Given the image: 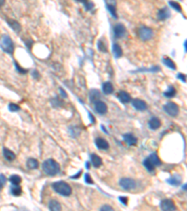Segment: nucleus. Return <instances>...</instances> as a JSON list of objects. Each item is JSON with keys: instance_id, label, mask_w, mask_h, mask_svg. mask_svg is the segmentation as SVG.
<instances>
[{"instance_id": "obj_1", "label": "nucleus", "mask_w": 187, "mask_h": 211, "mask_svg": "<svg viewBox=\"0 0 187 211\" xmlns=\"http://www.w3.org/2000/svg\"><path fill=\"white\" fill-rule=\"evenodd\" d=\"M42 169L47 175L54 176L60 172V165L56 160L52 159L46 160L42 163Z\"/></svg>"}, {"instance_id": "obj_2", "label": "nucleus", "mask_w": 187, "mask_h": 211, "mask_svg": "<svg viewBox=\"0 0 187 211\" xmlns=\"http://www.w3.org/2000/svg\"><path fill=\"white\" fill-rule=\"evenodd\" d=\"M51 187H52V190H54L56 193L62 195V196L68 197L71 195V193H72V189H71V187L66 182H64V181L54 182V183H52Z\"/></svg>"}, {"instance_id": "obj_3", "label": "nucleus", "mask_w": 187, "mask_h": 211, "mask_svg": "<svg viewBox=\"0 0 187 211\" xmlns=\"http://www.w3.org/2000/svg\"><path fill=\"white\" fill-rule=\"evenodd\" d=\"M161 164H162V161L160 160L158 155H157L155 152L152 153L148 158H146V159L143 160L144 167L147 169L149 172H153L155 167L160 166Z\"/></svg>"}, {"instance_id": "obj_4", "label": "nucleus", "mask_w": 187, "mask_h": 211, "mask_svg": "<svg viewBox=\"0 0 187 211\" xmlns=\"http://www.w3.org/2000/svg\"><path fill=\"white\" fill-rule=\"evenodd\" d=\"M0 47L2 50L9 55H12L14 52L13 41L7 35H3L0 40Z\"/></svg>"}, {"instance_id": "obj_5", "label": "nucleus", "mask_w": 187, "mask_h": 211, "mask_svg": "<svg viewBox=\"0 0 187 211\" xmlns=\"http://www.w3.org/2000/svg\"><path fill=\"white\" fill-rule=\"evenodd\" d=\"M138 38L143 40V41H147V40H150L152 38L153 36V31L152 28L148 27V26H141L140 27L138 31Z\"/></svg>"}, {"instance_id": "obj_6", "label": "nucleus", "mask_w": 187, "mask_h": 211, "mask_svg": "<svg viewBox=\"0 0 187 211\" xmlns=\"http://www.w3.org/2000/svg\"><path fill=\"white\" fill-rule=\"evenodd\" d=\"M163 109L168 115L173 116V117L177 116L179 115V112H180L179 106L174 102H167V104L164 105Z\"/></svg>"}, {"instance_id": "obj_7", "label": "nucleus", "mask_w": 187, "mask_h": 211, "mask_svg": "<svg viewBox=\"0 0 187 211\" xmlns=\"http://www.w3.org/2000/svg\"><path fill=\"white\" fill-rule=\"evenodd\" d=\"M119 185L122 189L125 191H130L136 188V181L131 178H122L119 181Z\"/></svg>"}, {"instance_id": "obj_8", "label": "nucleus", "mask_w": 187, "mask_h": 211, "mask_svg": "<svg viewBox=\"0 0 187 211\" xmlns=\"http://www.w3.org/2000/svg\"><path fill=\"white\" fill-rule=\"evenodd\" d=\"M160 208L164 211H174L176 210V206L171 199H165L161 202Z\"/></svg>"}, {"instance_id": "obj_9", "label": "nucleus", "mask_w": 187, "mask_h": 211, "mask_svg": "<svg viewBox=\"0 0 187 211\" xmlns=\"http://www.w3.org/2000/svg\"><path fill=\"white\" fill-rule=\"evenodd\" d=\"M125 33H126V30H125V27L123 25L117 24V25H114L113 34H114V37L116 38V39H121V38H123L125 35Z\"/></svg>"}, {"instance_id": "obj_10", "label": "nucleus", "mask_w": 187, "mask_h": 211, "mask_svg": "<svg viewBox=\"0 0 187 211\" xmlns=\"http://www.w3.org/2000/svg\"><path fill=\"white\" fill-rule=\"evenodd\" d=\"M95 103V110L96 112L97 113V114H99V115H105L107 113L108 111V106H107V104L104 102V101L102 100H97L96 101V102H94Z\"/></svg>"}, {"instance_id": "obj_11", "label": "nucleus", "mask_w": 187, "mask_h": 211, "mask_svg": "<svg viewBox=\"0 0 187 211\" xmlns=\"http://www.w3.org/2000/svg\"><path fill=\"white\" fill-rule=\"evenodd\" d=\"M107 5V9L110 11V13L111 14V16L117 19V11H116V0H105Z\"/></svg>"}, {"instance_id": "obj_12", "label": "nucleus", "mask_w": 187, "mask_h": 211, "mask_svg": "<svg viewBox=\"0 0 187 211\" xmlns=\"http://www.w3.org/2000/svg\"><path fill=\"white\" fill-rule=\"evenodd\" d=\"M132 105L133 107L138 111H145L147 109V103L145 102L144 100H140V99H135L132 100Z\"/></svg>"}, {"instance_id": "obj_13", "label": "nucleus", "mask_w": 187, "mask_h": 211, "mask_svg": "<svg viewBox=\"0 0 187 211\" xmlns=\"http://www.w3.org/2000/svg\"><path fill=\"white\" fill-rule=\"evenodd\" d=\"M96 145L97 148H99L101 150H108L110 148V145H108V143L107 140H105L104 138H101V137H97L96 139Z\"/></svg>"}, {"instance_id": "obj_14", "label": "nucleus", "mask_w": 187, "mask_h": 211, "mask_svg": "<svg viewBox=\"0 0 187 211\" xmlns=\"http://www.w3.org/2000/svg\"><path fill=\"white\" fill-rule=\"evenodd\" d=\"M123 140L125 141V143L128 145H136L138 143V139L132 133H125L123 135Z\"/></svg>"}, {"instance_id": "obj_15", "label": "nucleus", "mask_w": 187, "mask_h": 211, "mask_svg": "<svg viewBox=\"0 0 187 211\" xmlns=\"http://www.w3.org/2000/svg\"><path fill=\"white\" fill-rule=\"evenodd\" d=\"M118 99L122 103H129L131 100H132L130 94L125 91H120L118 93Z\"/></svg>"}, {"instance_id": "obj_16", "label": "nucleus", "mask_w": 187, "mask_h": 211, "mask_svg": "<svg viewBox=\"0 0 187 211\" xmlns=\"http://www.w3.org/2000/svg\"><path fill=\"white\" fill-rule=\"evenodd\" d=\"M148 125L150 127V129L151 130H158L160 126H161V121L159 118L157 117H152L151 119L149 120V123Z\"/></svg>"}, {"instance_id": "obj_17", "label": "nucleus", "mask_w": 187, "mask_h": 211, "mask_svg": "<svg viewBox=\"0 0 187 211\" xmlns=\"http://www.w3.org/2000/svg\"><path fill=\"white\" fill-rule=\"evenodd\" d=\"M113 85L110 82H105L102 85V91L105 95H110V94L113 93Z\"/></svg>"}, {"instance_id": "obj_18", "label": "nucleus", "mask_w": 187, "mask_h": 211, "mask_svg": "<svg viewBox=\"0 0 187 211\" xmlns=\"http://www.w3.org/2000/svg\"><path fill=\"white\" fill-rule=\"evenodd\" d=\"M169 17H170V11L168 10L167 8H163L162 10H160L158 11V19L159 20L165 21Z\"/></svg>"}, {"instance_id": "obj_19", "label": "nucleus", "mask_w": 187, "mask_h": 211, "mask_svg": "<svg viewBox=\"0 0 187 211\" xmlns=\"http://www.w3.org/2000/svg\"><path fill=\"white\" fill-rule=\"evenodd\" d=\"M3 155H4V158L9 161H12L16 159V155H15L11 150H9V148H6V147L3 148Z\"/></svg>"}, {"instance_id": "obj_20", "label": "nucleus", "mask_w": 187, "mask_h": 211, "mask_svg": "<svg viewBox=\"0 0 187 211\" xmlns=\"http://www.w3.org/2000/svg\"><path fill=\"white\" fill-rule=\"evenodd\" d=\"M89 98H90V100H91L92 102H96V101L99 100L100 98H101V94L99 92V90L92 89L89 93Z\"/></svg>"}, {"instance_id": "obj_21", "label": "nucleus", "mask_w": 187, "mask_h": 211, "mask_svg": "<svg viewBox=\"0 0 187 211\" xmlns=\"http://www.w3.org/2000/svg\"><path fill=\"white\" fill-rule=\"evenodd\" d=\"M91 163L95 168H99L101 165H102V160H101V158L98 155H96V154H92Z\"/></svg>"}, {"instance_id": "obj_22", "label": "nucleus", "mask_w": 187, "mask_h": 211, "mask_svg": "<svg viewBox=\"0 0 187 211\" xmlns=\"http://www.w3.org/2000/svg\"><path fill=\"white\" fill-rule=\"evenodd\" d=\"M112 53H113L115 58H120L123 55V50L118 43H113L112 45Z\"/></svg>"}, {"instance_id": "obj_23", "label": "nucleus", "mask_w": 187, "mask_h": 211, "mask_svg": "<svg viewBox=\"0 0 187 211\" xmlns=\"http://www.w3.org/2000/svg\"><path fill=\"white\" fill-rule=\"evenodd\" d=\"M26 166H27L29 169L31 170H35V169H37L39 166V163L36 159H33V158H29L26 161Z\"/></svg>"}, {"instance_id": "obj_24", "label": "nucleus", "mask_w": 187, "mask_h": 211, "mask_svg": "<svg viewBox=\"0 0 187 211\" xmlns=\"http://www.w3.org/2000/svg\"><path fill=\"white\" fill-rule=\"evenodd\" d=\"M7 24L10 26L11 28L14 30V32L16 33H20L21 30H22V26L21 25L19 24L17 21H14V20H7Z\"/></svg>"}, {"instance_id": "obj_25", "label": "nucleus", "mask_w": 187, "mask_h": 211, "mask_svg": "<svg viewBox=\"0 0 187 211\" xmlns=\"http://www.w3.org/2000/svg\"><path fill=\"white\" fill-rule=\"evenodd\" d=\"M48 206H49V209L51 210V211H59L62 208L61 205H60L59 202L56 201V200H51L50 203H49Z\"/></svg>"}, {"instance_id": "obj_26", "label": "nucleus", "mask_w": 187, "mask_h": 211, "mask_svg": "<svg viewBox=\"0 0 187 211\" xmlns=\"http://www.w3.org/2000/svg\"><path fill=\"white\" fill-rule=\"evenodd\" d=\"M181 182H182V178H181V176L178 175H175L169 179H167V183L170 184L172 186H179L180 184H181Z\"/></svg>"}, {"instance_id": "obj_27", "label": "nucleus", "mask_w": 187, "mask_h": 211, "mask_svg": "<svg viewBox=\"0 0 187 211\" xmlns=\"http://www.w3.org/2000/svg\"><path fill=\"white\" fill-rule=\"evenodd\" d=\"M163 63L166 65L167 67H168L171 70H176V65L175 63L173 62V60L170 59L169 57H164L163 58Z\"/></svg>"}, {"instance_id": "obj_28", "label": "nucleus", "mask_w": 187, "mask_h": 211, "mask_svg": "<svg viewBox=\"0 0 187 211\" xmlns=\"http://www.w3.org/2000/svg\"><path fill=\"white\" fill-rule=\"evenodd\" d=\"M10 193L13 196H19L22 194V188L19 185H13L10 188Z\"/></svg>"}, {"instance_id": "obj_29", "label": "nucleus", "mask_w": 187, "mask_h": 211, "mask_svg": "<svg viewBox=\"0 0 187 211\" xmlns=\"http://www.w3.org/2000/svg\"><path fill=\"white\" fill-rule=\"evenodd\" d=\"M176 95V90L173 85H170L166 92H164V96L166 98H173Z\"/></svg>"}, {"instance_id": "obj_30", "label": "nucleus", "mask_w": 187, "mask_h": 211, "mask_svg": "<svg viewBox=\"0 0 187 211\" xmlns=\"http://www.w3.org/2000/svg\"><path fill=\"white\" fill-rule=\"evenodd\" d=\"M9 181L12 185H19L22 182V178L17 175H13L9 178Z\"/></svg>"}, {"instance_id": "obj_31", "label": "nucleus", "mask_w": 187, "mask_h": 211, "mask_svg": "<svg viewBox=\"0 0 187 211\" xmlns=\"http://www.w3.org/2000/svg\"><path fill=\"white\" fill-rule=\"evenodd\" d=\"M77 2L82 3L85 6V10H91L94 8V4L92 2H89L88 0H76Z\"/></svg>"}, {"instance_id": "obj_32", "label": "nucleus", "mask_w": 187, "mask_h": 211, "mask_svg": "<svg viewBox=\"0 0 187 211\" xmlns=\"http://www.w3.org/2000/svg\"><path fill=\"white\" fill-rule=\"evenodd\" d=\"M168 4H169L171 8H173L174 10H177L178 12H182V7H181V5H180L179 3L175 2V1H169V2H168Z\"/></svg>"}, {"instance_id": "obj_33", "label": "nucleus", "mask_w": 187, "mask_h": 211, "mask_svg": "<svg viewBox=\"0 0 187 211\" xmlns=\"http://www.w3.org/2000/svg\"><path fill=\"white\" fill-rule=\"evenodd\" d=\"M160 70V68L158 66H155V67H152L151 69H140V70H136L135 72H138V71H152V72H156V71H159Z\"/></svg>"}, {"instance_id": "obj_34", "label": "nucleus", "mask_w": 187, "mask_h": 211, "mask_svg": "<svg viewBox=\"0 0 187 211\" xmlns=\"http://www.w3.org/2000/svg\"><path fill=\"white\" fill-rule=\"evenodd\" d=\"M97 48H98L99 51L103 52V53L107 52V47H106V45L104 44V42L102 40H99L98 42H97Z\"/></svg>"}, {"instance_id": "obj_35", "label": "nucleus", "mask_w": 187, "mask_h": 211, "mask_svg": "<svg viewBox=\"0 0 187 211\" xmlns=\"http://www.w3.org/2000/svg\"><path fill=\"white\" fill-rule=\"evenodd\" d=\"M9 110L11 112H18L20 110V106L15 103H9Z\"/></svg>"}, {"instance_id": "obj_36", "label": "nucleus", "mask_w": 187, "mask_h": 211, "mask_svg": "<svg viewBox=\"0 0 187 211\" xmlns=\"http://www.w3.org/2000/svg\"><path fill=\"white\" fill-rule=\"evenodd\" d=\"M14 64H15V67H16V70H17V71H19V72H20L21 74H25L26 72H27V70H24V69H22V67H21V66H19L16 62H14Z\"/></svg>"}, {"instance_id": "obj_37", "label": "nucleus", "mask_w": 187, "mask_h": 211, "mask_svg": "<svg viewBox=\"0 0 187 211\" xmlns=\"http://www.w3.org/2000/svg\"><path fill=\"white\" fill-rule=\"evenodd\" d=\"M7 181V178L6 176L4 175H0V190L2 189V187L5 185V183Z\"/></svg>"}, {"instance_id": "obj_38", "label": "nucleus", "mask_w": 187, "mask_h": 211, "mask_svg": "<svg viewBox=\"0 0 187 211\" xmlns=\"http://www.w3.org/2000/svg\"><path fill=\"white\" fill-rule=\"evenodd\" d=\"M85 182L87 184H94V181L91 178V175H90L88 173H86L85 174Z\"/></svg>"}, {"instance_id": "obj_39", "label": "nucleus", "mask_w": 187, "mask_h": 211, "mask_svg": "<svg viewBox=\"0 0 187 211\" xmlns=\"http://www.w3.org/2000/svg\"><path fill=\"white\" fill-rule=\"evenodd\" d=\"M119 200H120V202L122 203V204H123L125 206H127V203H128V199H127L126 197H119Z\"/></svg>"}, {"instance_id": "obj_40", "label": "nucleus", "mask_w": 187, "mask_h": 211, "mask_svg": "<svg viewBox=\"0 0 187 211\" xmlns=\"http://www.w3.org/2000/svg\"><path fill=\"white\" fill-rule=\"evenodd\" d=\"M100 210H102V211H106V210H113V208H111V206H101L100 208Z\"/></svg>"}, {"instance_id": "obj_41", "label": "nucleus", "mask_w": 187, "mask_h": 211, "mask_svg": "<svg viewBox=\"0 0 187 211\" xmlns=\"http://www.w3.org/2000/svg\"><path fill=\"white\" fill-rule=\"evenodd\" d=\"M178 78L180 79V80H182L183 83H185L186 82V79H185V76H184V74H182V73H179L178 74Z\"/></svg>"}, {"instance_id": "obj_42", "label": "nucleus", "mask_w": 187, "mask_h": 211, "mask_svg": "<svg viewBox=\"0 0 187 211\" xmlns=\"http://www.w3.org/2000/svg\"><path fill=\"white\" fill-rule=\"evenodd\" d=\"M59 90H60V93H61V95H62L63 98H67V94L66 93V91H64L62 87H60Z\"/></svg>"}, {"instance_id": "obj_43", "label": "nucleus", "mask_w": 187, "mask_h": 211, "mask_svg": "<svg viewBox=\"0 0 187 211\" xmlns=\"http://www.w3.org/2000/svg\"><path fill=\"white\" fill-rule=\"evenodd\" d=\"M81 171L78 172L76 175H72V176H71L70 178H72V179H77L78 178H80V176H81Z\"/></svg>"}, {"instance_id": "obj_44", "label": "nucleus", "mask_w": 187, "mask_h": 211, "mask_svg": "<svg viewBox=\"0 0 187 211\" xmlns=\"http://www.w3.org/2000/svg\"><path fill=\"white\" fill-rule=\"evenodd\" d=\"M33 77H34V78H36V79H39V73L37 72V70L33 71Z\"/></svg>"}, {"instance_id": "obj_45", "label": "nucleus", "mask_w": 187, "mask_h": 211, "mask_svg": "<svg viewBox=\"0 0 187 211\" xmlns=\"http://www.w3.org/2000/svg\"><path fill=\"white\" fill-rule=\"evenodd\" d=\"M89 117H90V119H91V122H92V123H94V124L96 123L95 117H94V116L92 115V114H91V113H90V112H89Z\"/></svg>"}, {"instance_id": "obj_46", "label": "nucleus", "mask_w": 187, "mask_h": 211, "mask_svg": "<svg viewBox=\"0 0 187 211\" xmlns=\"http://www.w3.org/2000/svg\"><path fill=\"white\" fill-rule=\"evenodd\" d=\"M5 4V0H0V7H2Z\"/></svg>"}, {"instance_id": "obj_47", "label": "nucleus", "mask_w": 187, "mask_h": 211, "mask_svg": "<svg viewBox=\"0 0 187 211\" xmlns=\"http://www.w3.org/2000/svg\"><path fill=\"white\" fill-rule=\"evenodd\" d=\"M186 43H187V41L185 40V41H184V44H183V46H184V51H185V53L187 52V48H186Z\"/></svg>"}]
</instances>
